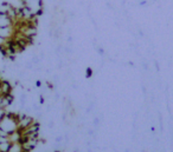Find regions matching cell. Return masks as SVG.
<instances>
[{
    "instance_id": "obj_17",
    "label": "cell",
    "mask_w": 173,
    "mask_h": 152,
    "mask_svg": "<svg viewBox=\"0 0 173 152\" xmlns=\"http://www.w3.org/2000/svg\"><path fill=\"white\" fill-rule=\"evenodd\" d=\"M55 100H56V101H57V100H60V92H56V93H55Z\"/></svg>"
},
{
    "instance_id": "obj_19",
    "label": "cell",
    "mask_w": 173,
    "mask_h": 152,
    "mask_svg": "<svg viewBox=\"0 0 173 152\" xmlns=\"http://www.w3.org/2000/svg\"><path fill=\"white\" fill-rule=\"evenodd\" d=\"M51 110H52V105H48L46 106V112H51Z\"/></svg>"
},
{
    "instance_id": "obj_13",
    "label": "cell",
    "mask_w": 173,
    "mask_h": 152,
    "mask_svg": "<svg viewBox=\"0 0 173 152\" xmlns=\"http://www.w3.org/2000/svg\"><path fill=\"white\" fill-rule=\"evenodd\" d=\"M63 139H64V137L58 136V137H56V139H55V142H56V143H62V142H63Z\"/></svg>"
},
{
    "instance_id": "obj_8",
    "label": "cell",
    "mask_w": 173,
    "mask_h": 152,
    "mask_svg": "<svg viewBox=\"0 0 173 152\" xmlns=\"http://www.w3.org/2000/svg\"><path fill=\"white\" fill-rule=\"evenodd\" d=\"M31 61H32V64L34 65V66H39V65H40V61H42V59H40L39 56H37V54H33Z\"/></svg>"
},
{
    "instance_id": "obj_23",
    "label": "cell",
    "mask_w": 173,
    "mask_h": 152,
    "mask_svg": "<svg viewBox=\"0 0 173 152\" xmlns=\"http://www.w3.org/2000/svg\"><path fill=\"white\" fill-rule=\"evenodd\" d=\"M71 87H72V89H75V90H76V89H78V86H77V85H76L75 83L71 85Z\"/></svg>"
},
{
    "instance_id": "obj_10",
    "label": "cell",
    "mask_w": 173,
    "mask_h": 152,
    "mask_svg": "<svg viewBox=\"0 0 173 152\" xmlns=\"http://www.w3.org/2000/svg\"><path fill=\"white\" fill-rule=\"evenodd\" d=\"M63 51H64L66 54H69V56L72 54V48L69 47V46H65V47H63Z\"/></svg>"
},
{
    "instance_id": "obj_6",
    "label": "cell",
    "mask_w": 173,
    "mask_h": 152,
    "mask_svg": "<svg viewBox=\"0 0 173 152\" xmlns=\"http://www.w3.org/2000/svg\"><path fill=\"white\" fill-rule=\"evenodd\" d=\"M8 152H25L24 147H23L22 143H14L12 144L11 147H10V151Z\"/></svg>"
},
{
    "instance_id": "obj_9",
    "label": "cell",
    "mask_w": 173,
    "mask_h": 152,
    "mask_svg": "<svg viewBox=\"0 0 173 152\" xmlns=\"http://www.w3.org/2000/svg\"><path fill=\"white\" fill-rule=\"evenodd\" d=\"M24 66H25V68H26V70H33V66H34V65L32 64V61H26Z\"/></svg>"
},
{
    "instance_id": "obj_14",
    "label": "cell",
    "mask_w": 173,
    "mask_h": 152,
    "mask_svg": "<svg viewBox=\"0 0 173 152\" xmlns=\"http://www.w3.org/2000/svg\"><path fill=\"white\" fill-rule=\"evenodd\" d=\"M6 42H7V40H5L4 38H1V37H0V47H1V46H4V45H5Z\"/></svg>"
},
{
    "instance_id": "obj_18",
    "label": "cell",
    "mask_w": 173,
    "mask_h": 152,
    "mask_svg": "<svg viewBox=\"0 0 173 152\" xmlns=\"http://www.w3.org/2000/svg\"><path fill=\"white\" fill-rule=\"evenodd\" d=\"M39 103H40V104H44V103H45V98H44L43 95H40V97H39Z\"/></svg>"
},
{
    "instance_id": "obj_24",
    "label": "cell",
    "mask_w": 173,
    "mask_h": 152,
    "mask_svg": "<svg viewBox=\"0 0 173 152\" xmlns=\"http://www.w3.org/2000/svg\"><path fill=\"white\" fill-rule=\"evenodd\" d=\"M71 42H72V38H71V37H69V38H68V42H69V44H70Z\"/></svg>"
},
{
    "instance_id": "obj_7",
    "label": "cell",
    "mask_w": 173,
    "mask_h": 152,
    "mask_svg": "<svg viewBox=\"0 0 173 152\" xmlns=\"http://www.w3.org/2000/svg\"><path fill=\"white\" fill-rule=\"evenodd\" d=\"M11 143L8 140L5 142H0V152H8L10 151V147H11Z\"/></svg>"
},
{
    "instance_id": "obj_22",
    "label": "cell",
    "mask_w": 173,
    "mask_h": 152,
    "mask_svg": "<svg viewBox=\"0 0 173 152\" xmlns=\"http://www.w3.org/2000/svg\"><path fill=\"white\" fill-rule=\"evenodd\" d=\"M36 86H37V87H40V86H42V83H40L39 80H37V81H36Z\"/></svg>"
},
{
    "instance_id": "obj_2",
    "label": "cell",
    "mask_w": 173,
    "mask_h": 152,
    "mask_svg": "<svg viewBox=\"0 0 173 152\" xmlns=\"http://www.w3.org/2000/svg\"><path fill=\"white\" fill-rule=\"evenodd\" d=\"M16 28L14 26H7V27H0V37L4 38L5 40H11L14 38L16 34Z\"/></svg>"
},
{
    "instance_id": "obj_12",
    "label": "cell",
    "mask_w": 173,
    "mask_h": 152,
    "mask_svg": "<svg viewBox=\"0 0 173 152\" xmlns=\"http://www.w3.org/2000/svg\"><path fill=\"white\" fill-rule=\"evenodd\" d=\"M92 124H94V126L97 129L98 125H100V118H95V119H94V121H92Z\"/></svg>"
},
{
    "instance_id": "obj_21",
    "label": "cell",
    "mask_w": 173,
    "mask_h": 152,
    "mask_svg": "<svg viewBox=\"0 0 173 152\" xmlns=\"http://www.w3.org/2000/svg\"><path fill=\"white\" fill-rule=\"evenodd\" d=\"M48 126H49V127H50V129H52V127H54V121H52V120H51V121H50V123H49V124H48Z\"/></svg>"
},
{
    "instance_id": "obj_4",
    "label": "cell",
    "mask_w": 173,
    "mask_h": 152,
    "mask_svg": "<svg viewBox=\"0 0 173 152\" xmlns=\"http://www.w3.org/2000/svg\"><path fill=\"white\" fill-rule=\"evenodd\" d=\"M12 93V85L8 80H1L0 81V95L8 96Z\"/></svg>"
},
{
    "instance_id": "obj_20",
    "label": "cell",
    "mask_w": 173,
    "mask_h": 152,
    "mask_svg": "<svg viewBox=\"0 0 173 152\" xmlns=\"http://www.w3.org/2000/svg\"><path fill=\"white\" fill-rule=\"evenodd\" d=\"M38 56H39V58H40L42 60H43L44 58H45V54H44V52H40V53H39V54H38Z\"/></svg>"
},
{
    "instance_id": "obj_11",
    "label": "cell",
    "mask_w": 173,
    "mask_h": 152,
    "mask_svg": "<svg viewBox=\"0 0 173 152\" xmlns=\"http://www.w3.org/2000/svg\"><path fill=\"white\" fill-rule=\"evenodd\" d=\"M92 76V68L88 67V68H86V78H90Z\"/></svg>"
},
{
    "instance_id": "obj_26",
    "label": "cell",
    "mask_w": 173,
    "mask_h": 152,
    "mask_svg": "<svg viewBox=\"0 0 173 152\" xmlns=\"http://www.w3.org/2000/svg\"><path fill=\"white\" fill-rule=\"evenodd\" d=\"M55 152H60V151H58V150H56V151H55Z\"/></svg>"
},
{
    "instance_id": "obj_15",
    "label": "cell",
    "mask_w": 173,
    "mask_h": 152,
    "mask_svg": "<svg viewBox=\"0 0 173 152\" xmlns=\"http://www.w3.org/2000/svg\"><path fill=\"white\" fill-rule=\"evenodd\" d=\"M54 81L55 83H60V76L58 74H54Z\"/></svg>"
},
{
    "instance_id": "obj_5",
    "label": "cell",
    "mask_w": 173,
    "mask_h": 152,
    "mask_svg": "<svg viewBox=\"0 0 173 152\" xmlns=\"http://www.w3.org/2000/svg\"><path fill=\"white\" fill-rule=\"evenodd\" d=\"M22 138H23V135L20 130H17V131L12 132L8 135V142L11 144H14V143H20L22 142Z\"/></svg>"
},
{
    "instance_id": "obj_25",
    "label": "cell",
    "mask_w": 173,
    "mask_h": 152,
    "mask_svg": "<svg viewBox=\"0 0 173 152\" xmlns=\"http://www.w3.org/2000/svg\"><path fill=\"white\" fill-rule=\"evenodd\" d=\"M74 152H80L78 150H74Z\"/></svg>"
},
{
    "instance_id": "obj_16",
    "label": "cell",
    "mask_w": 173,
    "mask_h": 152,
    "mask_svg": "<svg viewBox=\"0 0 173 152\" xmlns=\"http://www.w3.org/2000/svg\"><path fill=\"white\" fill-rule=\"evenodd\" d=\"M97 52H98V54H100V56H104V50H103V48L98 47L97 48Z\"/></svg>"
},
{
    "instance_id": "obj_1",
    "label": "cell",
    "mask_w": 173,
    "mask_h": 152,
    "mask_svg": "<svg viewBox=\"0 0 173 152\" xmlns=\"http://www.w3.org/2000/svg\"><path fill=\"white\" fill-rule=\"evenodd\" d=\"M34 123V119H33L31 115H19V121H18V130H25L29 126H31Z\"/></svg>"
},
{
    "instance_id": "obj_3",
    "label": "cell",
    "mask_w": 173,
    "mask_h": 152,
    "mask_svg": "<svg viewBox=\"0 0 173 152\" xmlns=\"http://www.w3.org/2000/svg\"><path fill=\"white\" fill-rule=\"evenodd\" d=\"M14 21L12 20V18L6 12L0 11V27H7V26H13Z\"/></svg>"
}]
</instances>
